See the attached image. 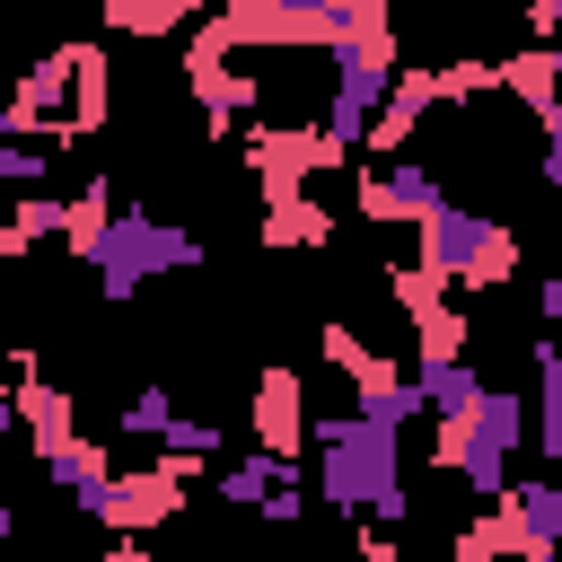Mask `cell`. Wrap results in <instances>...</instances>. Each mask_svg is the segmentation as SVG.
Wrapping results in <instances>:
<instances>
[{"label":"cell","instance_id":"obj_1","mask_svg":"<svg viewBox=\"0 0 562 562\" xmlns=\"http://www.w3.org/2000/svg\"><path fill=\"white\" fill-rule=\"evenodd\" d=\"M307 448H316V501H334L342 518H378L395 527L413 509L404 492V422H378L360 404L307 422Z\"/></svg>","mask_w":562,"mask_h":562},{"label":"cell","instance_id":"obj_2","mask_svg":"<svg viewBox=\"0 0 562 562\" xmlns=\"http://www.w3.org/2000/svg\"><path fill=\"white\" fill-rule=\"evenodd\" d=\"M105 105H114V88H105V53H97V44H53V53L18 79V97H9L0 114H9L18 140H53V149H70V140H97V132H105Z\"/></svg>","mask_w":562,"mask_h":562},{"label":"cell","instance_id":"obj_3","mask_svg":"<svg viewBox=\"0 0 562 562\" xmlns=\"http://www.w3.org/2000/svg\"><path fill=\"white\" fill-rule=\"evenodd\" d=\"M395 88V26H386V0H351V35L334 44V97H325V140L351 158L378 123Z\"/></svg>","mask_w":562,"mask_h":562},{"label":"cell","instance_id":"obj_4","mask_svg":"<svg viewBox=\"0 0 562 562\" xmlns=\"http://www.w3.org/2000/svg\"><path fill=\"white\" fill-rule=\"evenodd\" d=\"M202 263V237L193 228H176V220H158V211H114L105 220V237H97V255H88V272H97V299H140L149 281H167V272H193Z\"/></svg>","mask_w":562,"mask_h":562},{"label":"cell","instance_id":"obj_5","mask_svg":"<svg viewBox=\"0 0 562 562\" xmlns=\"http://www.w3.org/2000/svg\"><path fill=\"white\" fill-rule=\"evenodd\" d=\"M422 272H439L448 290H501L518 272V228L492 211L439 202V211H422Z\"/></svg>","mask_w":562,"mask_h":562},{"label":"cell","instance_id":"obj_6","mask_svg":"<svg viewBox=\"0 0 562 562\" xmlns=\"http://www.w3.org/2000/svg\"><path fill=\"white\" fill-rule=\"evenodd\" d=\"M184 483H193V457H158V465H140V474H114L97 527H114V536H149V527H167V518L184 509Z\"/></svg>","mask_w":562,"mask_h":562},{"label":"cell","instance_id":"obj_7","mask_svg":"<svg viewBox=\"0 0 562 562\" xmlns=\"http://www.w3.org/2000/svg\"><path fill=\"white\" fill-rule=\"evenodd\" d=\"M439 202H448V193H439V176H430L413 149H404V158H386L378 176H360V220H386V228H395V220H413V228H422V211H439Z\"/></svg>","mask_w":562,"mask_h":562},{"label":"cell","instance_id":"obj_8","mask_svg":"<svg viewBox=\"0 0 562 562\" xmlns=\"http://www.w3.org/2000/svg\"><path fill=\"white\" fill-rule=\"evenodd\" d=\"M430 105H448L439 70H395V88H386V105H378V123H369V140H360V149H378V158H404Z\"/></svg>","mask_w":562,"mask_h":562},{"label":"cell","instance_id":"obj_9","mask_svg":"<svg viewBox=\"0 0 562 562\" xmlns=\"http://www.w3.org/2000/svg\"><path fill=\"white\" fill-rule=\"evenodd\" d=\"M255 448H272V457L307 448V386H299V369H263L255 378Z\"/></svg>","mask_w":562,"mask_h":562},{"label":"cell","instance_id":"obj_10","mask_svg":"<svg viewBox=\"0 0 562 562\" xmlns=\"http://www.w3.org/2000/svg\"><path fill=\"white\" fill-rule=\"evenodd\" d=\"M9 369H18V422L35 430V457L70 448V439H79V430H70V395H61L53 378H35V360H26V351H9Z\"/></svg>","mask_w":562,"mask_h":562},{"label":"cell","instance_id":"obj_11","mask_svg":"<svg viewBox=\"0 0 562 562\" xmlns=\"http://www.w3.org/2000/svg\"><path fill=\"white\" fill-rule=\"evenodd\" d=\"M44 474L70 492V509H79V518H97V509H105V492H114V457H105L97 439H70V448H53V457H44Z\"/></svg>","mask_w":562,"mask_h":562},{"label":"cell","instance_id":"obj_12","mask_svg":"<svg viewBox=\"0 0 562 562\" xmlns=\"http://www.w3.org/2000/svg\"><path fill=\"white\" fill-rule=\"evenodd\" d=\"M527 369H536V448L544 465H562V342H527Z\"/></svg>","mask_w":562,"mask_h":562},{"label":"cell","instance_id":"obj_13","mask_svg":"<svg viewBox=\"0 0 562 562\" xmlns=\"http://www.w3.org/2000/svg\"><path fill=\"white\" fill-rule=\"evenodd\" d=\"M509 509L518 527L544 544V562H562V474H536V483H509Z\"/></svg>","mask_w":562,"mask_h":562},{"label":"cell","instance_id":"obj_14","mask_svg":"<svg viewBox=\"0 0 562 562\" xmlns=\"http://www.w3.org/2000/svg\"><path fill=\"white\" fill-rule=\"evenodd\" d=\"M501 88H509L527 114H536V105H553V97H562V53H553V44H527V53H509V61H501Z\"/></svg>","mask_w":562,"mask_h":562},{"label":"cell","instance_id":"obj_15","mask_svg":"<svg viewBox=\"0 0 562 562\" xmlns=\"http://www.w3.org/2000/svg\"><path fill=\"white\" fill-rule=\"evenodd\" d=\"M413 386H422V404L430 413H465L474 395H483V378H474V360L457 351V360H413Z\"/></svg>","mask_w":562,"mask_h":562},{"label":"cell","instance_id":"obj_16","mask_svg":"<svg viewBox=\"0 0 562 562\" xmlns=\"http://www.w3.org/2000/svg\"><path fill=\"white\" fill-rule=\"evenodd\" d=\"M325 237H334V211H325L316 193H299V202L263 211V246H325Z\"/></svg>","mask_w":562,"mask_h":562},{"label":"cell","instance_id":"obj_17","mask_svg":"<svg viewBox=\"0 0 562 562\" xmlns=\"http://www.w3.org/2000/svg\"><path fill=\"white\" fill-rule=\"evenodd\" d=\"M105 220H114V184H105V176H88V184H79V202H70V228H61V246L88 263V255H97V237H105Z\"/></svg>","mask_w":562,"mask_h":562},{"label":"cell","instance_id":"obj_18","mask_svg":"<svg viewBox=\"0 0 562 562\" xmlns=\"http://www.w3.org/2000/svg\"><path fill=\"white\" fill-rule=\"evenodd\" d=\"M202 0H105V26L114 35H176Z\"/></svg>","mask_w":562,"mask_h":562},{"label":"cell","instance_id":"obj_19","mask_svg":"<svg viewBox=\"0 0 562 562\" xmlns=\"http://www.w3.org/2000/svg\"><path fill=\"white\" fill-rule=\"evenodd\" d=\"M413 334H422V360H457L465 351V307L430 299V307H413Z\"/></svg>","mask_w":562,"mask_h":562},{"label":"cell","instance_id":"obj_20","mask_svg":"<svg viewBox=\"0 0 562 562\" xmlns=\"http://www.w3.org/2000/svg\"><path fill=\"white\" fill-rule=\"evenodd\" d=\"M281 465H290V457H272V448H255V457H246V465H228V474H220L211 492H220L228 509H263V492H272V474H281Z\"/></svg>","mask_w":562,"mask_h":562},{"label":"cell","instance_id":"obj_21","mask_svg":"<svg viewBox=\"0 0 562 562\" xmlns=\"http://www.w3.org/2000/svg\"><path fill=\"white\" fill-rule=\"evenodd\" d=\"M44 167H53V140H18V132H0V184H9V193H35Z\"/></svg>","mask_w":562,"mask_h":562},{"label":"cell","instance_id":"obj_22","mask_svg":"<svg viewBox=\"0 0 562 562\" xmlns=\"http://www.w3.org/2000/svg\"><path fill=\"white\" fill-rule=\"evenodd\" d=\"M9 220H18V237H26V246H44V237H61V228H70V202L35 184V193H18V211H9Z\"/></svg>","mask_w":562,"mask_h":562},{"label":"cell","instance_id":"obj_23","mask_svg":"<svg viewBox=\"0 0 562 562\" xmlns=\"http://www.w3.org/2000/svg\"><path fill=\"white\" fill-rule=\"evenodd\" d=\"M123 430H132V439H167V430H176V395H167V386L149 378V386H140L132 404H123Z\"/></svg>","mask_w":562,"mask_h":562},{"label":"cell","instance_id":"obj_24","mask_svg":"<svg viewBox=\"0 0 562 562\" xmlns=\"http://www.w3.org/2000/svg\"><path fill=\"white\" fill-rule=\"evenodd\" d=\"M307 492H316V483H299V465H281L255 518H263V527H299V518H307Z\"/></svg>","mask_w":562,"mask_h":562},{"label":"cell","instance_id":"obj_25","mask_svg":"<svg viewBox=\"0 0 562 562\" xmlns=\"http://www.w3.org/2000/svg\"><path fill=\"white\" fill-rule=\"evenodd\" d=\"M325 360H334V369H351V386H360V378H378V369H386V351H369V342H360V334H351V325H325Z\"/></svg>","mask_w":562,"mask_h":562},{"label":"cell","instance_id":"obj_26","mask_svg":"<svg viewBox=\"0 0 562 562\" xmlns=\"http://www.w3.org/2000/svg\"><path fill=\"white\" fill-rule=\"evenodd\" d=\"M158 448H167V457H193V465H211V457H220V422H184V413H176V430H167Z\"/></svg>","mask_w":562,"mask_h":562},{"label":"cell","instance_id":"obj_27","mask_svg":"<svg viewBox=\"0 0 562 562\" xmlns=\"http://www.w3.org/2000/svg\"><path fill=\"white\" fill-rule=\"evenodd\" d=\"M536 132H544V184L562 193V97H553V105H536Z\"/></svg>","mask_w":562,"mask_h":562},{"label":"cell","instance_id":"obj_28","mask_svg":"<svg viewBox=\"0 0 562 562\" xmlns=\"http://www.w3.org/2000/svg\"><path fill=\"white\" fill-rule=\"evenodd\" d=\"M527 26H536V44H553L562 35V0H527Z\"/></svg>","mask_w":562,"mask_h":562},{"label":"cell","instance_id":"obj_29","mask_svg":"<svg viewBox=\"0 0 562 562\" xmlns=\"http://www.w3.org/2000/svg\"><path fill=\"white\" fill-rule=\"evenodd\" d=\"M360 562H395V536L378 527V536H360Z\"/></svg>","mask_w":562,"mask_h":562},{"label":"cell","instance_id":"obj_30","mask_svg":"<svg viewBox=\"0 0 562 562\" xmlns=\"http://www.w3.org/2000/svg\"><path fill=\"white\" fill-rule=\"evenodd\" d=\"M536 307H544V316H553V325H562V272H553V281H544V290H536Z\"/></svg>","mask_w":562,"mask_h":562},{"label":"cell","instance_id":"obj_31","mask_svg":"<svg viewBox=\"0 0 562 562\" xmlns=\"http://www.w3.org/2000/svg\"><path fill=\"white\" fill-rule=\"evenodd\" d=\"M9 430H18V395H9V404H0V448H9Z\"/></svg>","mask_w":562,"mask_h":562},{"label":"cell","instance_id":"obj_32","mask_svg":"<svg viewBox=\"0 0 562 562\" xmlns=\"http://www.w3.org/2000/svg\"><path fill=\"white\" fill-rule=\"evenodd\" d=\"M105 562H149V553H140V544H132V536H123V544H114V553H105Z\"/></svg>","mask_w":562,"mask_h":562},{"label":"cell","instance_id":"obj_33","mask_svg":"<svg viewBox=\"0 0 562 562\" xmlns=\"http://www.w3.org/2000/svg\"><path fill=\"white\" fill-rule=\"evenodd\" d=\"M9 536H18V509H9V501H0V544H9Z\"/></svg>","mask_w":562,"mask_h":562},{"label":"cell","instance_id":"obj_34","mask_svg":"<svg viewBox=\"0 0 562 562\" xmlns=\"http://www.w3.org/2000/svg\"><path fill=\"white\" fill-rule=\"evenodd\" d=\"M272 9H342V0H272Z\"/></svg>","mask_w":562,"mask_h":562},{"label":"cell","instance_id":"obj_35","mask_svg":"<svg viewBox=\"0 0 562 562\" xmlns=\"http://www.w3.org/2000/svg\"><path fill=\"white\" fill-rule=\"evenodd\" d=\"M553 53H562V44H553Z\"/></svg>","mask_w":562,"mask_h":562},{"label":"cell","instance_id":"obj_36","mask_svg":"<svg viewBox=\"0 0 562 562\" xmlns=\"http://www.w3.org/2000/svg\"><path fill=\"white\" fill-rule=\"evenodd\" d=\"M202 9H211V0H202Z\"/></svg>","mask_w":562,"mask_h":562}]
</instances>
